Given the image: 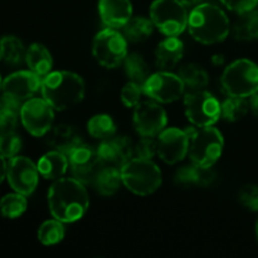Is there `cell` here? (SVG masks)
<instances>
[{
    "label": "cell",
    "mask_w": 258,
    "mask_h": 258,
    "mask_svg": "<svg viewBox=\"0 0 258 258\" xmlns=\"http://www.w3.org/2000/svg\"><path fill=\"white\" fill-rule=\"evenodd\" d=\"M48 206L53 218L63 223L80 221L90 207L85 184L73 176L57 179L48 191Z\"/></svg>",
    "instance_id": "1"
},
{
    "label": "cell",
    "mask_w": 258,
    "mask_h": 258,
    "mask_svg": "<svg viewBox=\"0 0 258 258\" xmlns=\"http://www.w3.org/2000/svg\"><path fill=\"white\" fill-rule=\"evenodd\" d=\"M40 92L55 111H64L82 102L86 92L85 81L77 73L68 71L50 72L43 77Z\"/></svg>",
    "instance_id": "2"
},
{
    "label": "cell",
    "mask_w": 258,
    "mask_h": 258,
    "mask_svg": "<svg viewBox=\"0 0 258 258\" xmlns=\"http://www.w3.org/2000/svg\"><path fill=\"white\" fill-rule=\"evenodd\" d=\"M188 29L191 37L202 44H217L228 37L229 19L214 4H199L189 14Z\"/></svg>",
    "instance_id": "3"
},
{
    "label": "cell",
    "mask_w": 258,
    "mask_h": 258,
    "mask_svg": "<svg viewBox=\"0 0 258 258\" xmlns=\"http://www.w3.org/2000/svg\"><path fill=\"white\" fill-rule=\"evenodd\" d=\"M189 135L188 155L191 163L202 168H212L222 156L224 139L221 131L213 126H189L185 128Z\"/></svg>",
    "instance_id": "4"
},
{
    "label": "cell",
    "mask_w": 258,
    "mask_h": 258,
    "mask_svg": "<svg viewBox=\"0 0 258 258\" xmlns=\"http://www.w3.org/2000/svg\"><path fill=\"white\" fill-rule=\"evenodd\" d=\"M122 184L136 196H150L161 185L160 168L150 159L135 156L121 166Z\"/></svg>",
    "instance_id": "5"
},
{
    "label": "cell",
    "mask_w": 258,
    "mask_h": 258,
    "mask_svg": "<svg viewBox=\"0 0 258 258\" xmlns=\"http://www.w3.org/2000/svg\"><path fill=\"white\" fill-rule=\"evenodd\" d=\"M224 93L251 97L258 92V66L249 59H238L224 70L221 78Z\"/></svg>",
    "instance_id": "6"
},
{
    "label": "cell",
    "mask_w": 258,
    "mask_h": 258,
    "mask_svg": "<svg viewBox=\"0 0 258 258\" xmlns=\"http://www.w3.org/2000/svg\"><path fill=\"white\" fill-rule=\"evenodd\" d=\"M150 19L166 37H178L188 28L189 14L179 0H155L150 7Z\"/></svg>",
    "instance_id": "7"
},
{
    "label": "cell",
    "mask_w": 258,
    "mask_h": 258,
    "mask_svg": "<svg viewBox=\"0 0 258 258\" xmlns=\"http://www.w3.org/2000/svg\"><path fill=\"white\" fill-rule=\"evenodd\" d=\"M95 59L102 67L113 70L127 57V39L115 28H106L96 34L92 43Z\"/></svg>",
    "instance_id": "8"
},
{
    "label": "cell",
    "mask_w": 258,
    "mask_h": 258,
    "mask_svg": "<svg viewBox=\"0 0 258 258\" xmlns=\"http://www.w3.org/2000/svg\"><path fill=\"white\" fill-rule=\"evenodd\" d=\"M188 120L194 126H213L221 118V103L206 90L190 91L184 98Z\"/></svg>",
    "instance_id": "9"
},
{
    "label": "cell",
    "mask_w": 258,
    "mask_h": 258,
    "mask_svg": "<svg viewBox=\"0 0 258 258\" xmlns=\"http://www.w3.org/2000/svg\"><path fill=\"white\" fill-rule=\"evenodd\" d=\"M54 108L44 98L32 97L23 103L20 111V120L23 126L30 135L35 138L47 135L53 126Z\"/></svg>",
    "instance_id": "10"
},
{
    "label": "cell",
    "mask_w": 258,
    "mask_h": 258,
    "mask_svg": "<svg viewBox=\"0 0 258 258\" xmlns=\"http://www.w3.org/2000/svg\"><path fill=\"white\" fill-rule=\"evenodd\" d=\"M185 86L179 75L170 71H160L149 76L144 83V92L150 100L159 103H170L183 96Z\"/></svg>",
    "instance_id": "11"
},
{
    "label": "cell",
    "mask_w": 258,
    "mask_h": 258,
    "mask_svg": "<svg viewBox=\"0 0 258 258\" xmlns=\"http://www.w3.org/2000/svg\"><path fill=\"white\" fill-rule=\"evenodd\" d=\"M7 179L13 190L27 197L37 189L39 170L29 158L14 156L8 163Z\"/></svg>",
    "instance_id": "12"
},
{
    "label": "cell",
    "mask_w": 258,
    "mask_h": 258,
    "mask_svg": "<svg viewBox=\"0 0 258 258\" xmlns=\"http://www.w3.org/2000/svg\"><path fill=\"white\" fill-rule=\"evenodd\" d=\"M168 123L166 112L156 101H141L134 111V126L139 135L155 138Z\"/></svg>",
    "instance_id": "13"
},
{
    "label": "cell",
    "mask_w": 258,
    "mask_h": 258,
    "mask_svg": "<svg viewBox=\"0 0 258 258\" xmlns=\"http://www.w3.org/2000/svg\"><path fill=\"white\" fill-rule=\"evenodd\" d=\"M68 159L72 176L83 184L93 183L103 165L97 150L83 143L68 154Z\"/></svg>",
    "instance_id": "14"
},
{
    "label": "cell",
    "mask_w": 258,
    "mask_h": 258,
    "mask_svg": "<svg viewBox=\"0 0 258 258\" xmlns=\"http://www.w3.org/2000/svg\"><path fill=\"white\" fill-rule=\"evenodd\" d=\"M189 151V135L176 127L164 128L156 138V154L166 164L183 160Z\"/></svg>",
    "instance_id": "15"
},
{
    "label": "cell",
    "mask_w": 258,
    "mask_h": 258,
    "mask_svg": "<svg viewBox=\"0 0 258 258\" xmlns=\"http://www.w3.org/2000/svg\"><path fill=\"white\" fill-rule=\"evenodd\" d=\"M42 87V77L32 71H18L3 81L2 92L12 95L25 102Z\"/></svg>",
    "instance_id": "16"
},
{
    "label": "cell",
    "mask_w": 258,
    "mask_h": 258,
    "mask_svg": "<svg viewBox=\"0 0 258 258\" xmlns=\"http://www.w3.org/2000/svg\"><path fill=\"white\" fill-rule=\"evenodd\" d=\"M97 153L103 164L121 168L123 164L135 158V145L130 139L125 136L122 138L113 136L108 140L101 141L97 148Z\"/></svg>",
    "instance_id": "17"
},
{
    "label": "cell",
    "mask_w": 258,
    "mask_h": 258,
    "mask_svg": "<svg viewBox=\"0 0 258 258\" xmlns=\"http://www.w3.org/2000/svg\"><path fill=\"white\" fill-rule=\"evenodd\" d=\"M98 12L106 27L120 29L133 18V4L130 0H100Z\"/></svg>",
    "instance_id": "18"
},
{
    "label": "cell",
    "mask_w": 258,
    "mask_h": 258,
    "mask_svg": "<svg viewBox=\"0 0 258 258\" xmlns=\"http://www.w3.org/2000/svg\"><path fill=\"white\" fill-rule=\"evenodd\" d=\"M184 54V44L179 38L168 37L160 42L155 50L156 66L161 71H170L178 66Z\"/></svg>",
    "instance_id": "19"
},
{
    "label": "cell",
    "mask_w": 258,
    "mask_h": 258,
    "mask_svg": "<svg viewBox=\"0 0 258 258\" xmlns=\"http://www.w3.org/2000/svg\"><path fill=\"white\" fill-rule=\"evenodd\" d=\"M39 174L48 180H57L63 178L70 168V159L67 154L53 150L44 154L37 164Z\"/></svg>",
    "instance_id": "20"
},
{
    "label": "cell",
    "mask_w": 258,
    "mask_h": 258,
    "mask_svg": "<svg viewBox=\"0 0 258 258\" xmlns=\"http://www.w3.org/2000/svg\"><path fill=\"white\" fill-rule=\"evenodd\" d=\"M47 136L48 143L54 150L62 151L67 155L80 144H82L81 138L76 133L75 128L71 127L70 125H64V123L52 126L47 133Z\"/></svg>",
    "instance_id": "21"
},
{
    "label": "cell",
    "mask_w": 258,
    "mask_h": 258,
    "mask_svg": "<svg viewBox=\"0 0 258 258\" xmlns=\"http://www.w3.org/2000/svg\"><path fill=\"white\" fill-rule=\"evenodd\" d=\"M25 62L32 72L39 77H45L53 67V58L49 50L39 43H33L25 53Z\"/></svg>",
    "instance_id": "22"
},
{
    "label": "cell",
    "mask_w": 258,
    "mask_h": 258,
    "mask_svg": "<svg viewBox=\"0 0 258 258\" xmlns=\"http://www.w3.org/2000/svg\"><path fill=\"white\" fill-rule=\"evenodd\" d=\"M214 174L211 168H202L191 163V165H184L176 171L175 181L179 185H198L207 186L213 181Z\"/></svg>",
    "instance_id": "23"
},
{
    "label": "cell",
    "mask_w": 258,
    "mask_h": 258,
    "mask_svg": "<svg viewBox=\"0 0 258 258\" xmlns=\"http://www.w3.org/2000/svg\"><path fill=\"white\" fill-rule=\"evenodd\" d=\"M122 184V176H121V168L118 166H102L98 174L93 180L96 190L100 194L106 197L113 196L117 193Z\"/></svg>",
    "instance_id": "24"
},
{
    "label": "cell",
    "mask_w": 258,
    "mask_h": 258,
    "mask_svg": "<svg viewBox=\"0 0 258 258\" xmlns=\"http://www.w3.org/2000/svg\"><path fill=\"white\" fill-rule=\"evenodd\" d=\"M123 35L131 43H141L148 39L154 30V24L151 19L144 17H134L125 24Z\"/></svg>",
    "instance_id": "25"
},
{
    "label": "cell",
    "mask_w": 258,
    "mask_h": 258,
    "mask_svg": "<svg viewBox=\"0 0 258 258\" xmlns=\"http://www.w3.org/2000/svg\"><path fill=\"white\" fill-rule=\"evenodd\" d=\"M179 77L184 82L185 88H189L190 91L204 90L209 83L208 73L194 63H189V64H184L183 67H180Z\"/></svg>",
    "instance_id": "26"
},
{
    "label": "cell",
    "mask_w": 258,
    "mask_h": 258,
    "mask_svg": "<svg viewBox=\"0 0 258 258\" xmlns=\"http://www.w3.org/2000/svg\"><path fill=\"white\" fill-rule=\"evenodd\" d=\"M233 34L241 40L258 39V10L253 9L241 14L233 27Z\"/></svg>",
    "instance_id": "27"
},
{
    "label": "cell",
    "mask_w": 258,
    "mask_h": 258,
    "mask_svg": "<svg viewBox=\"0 0 258 258\" xmlns=\"http://www.w3.org/2000/svg\"><path fill=\"white\" fill-rule=\"evenodd\" d=\"M87 130L92 138L103 141L115 136L116 125L111 116L100 113L90 118L87 122Z\"/></svg>",
    "instance_id": "28"
},
{
    "label": "cell",
    "mask_w": 258,
    "mask_h": 258,
    "mask_svg": "<svg viewBox=\"0 0 258 258\" xmlns=\"http://www.w3.org/2000/svg\"><path fill=\"white\" fill-rule=\"evenodd\" d=\"M125 64V72L128 80L133 82L140 83L144 86L146 80L149 78V67L146 60L138 53H131L123 60Z\"/></svg>",
    "instance_id": "29"
},
{
    "label": "cell",
    "mask_w": 258,
    "mask_h": 258,
    "mask_svg": "<svg viewBox=\"0 0 258 258\" xmlns=\"http://www.w3.org/2000/svg\"><path fill=\"white\" fill-rule=\"evenodd\" d=\"M28 202L25 196L20 193H10L0 199V213L9 219L19 218L27 211Z\"/></svg>",
    "instance_id": "30"
},
{
    "label": "cell",
    "mask_w": 258,
    "mask_h": 258,
    "mask_svg": "<svg viewBox=\"0 0 258 258\" xmlns=\"http://www.w3.org/2000/svg\"><path fill=\"white\" fill-rule=\"evenodd\" d=\"M3 59L9 64H19L25 59V50L22 40L14 35H7L0 39Z\"/></svg>",
    "instance_id": "31"
},
{
    "label": "cell",
    "mask_w": 258,
    "mask_h": 258,
    "mask_svg": "<svg viewBox=\"0 0 258 258\" xmlns=\"http://www.w3.org/2000/svg\"><path fill=\"white\" fill-rule=\"evenodd\" d=\"M249 110V102L244 97L228 96L221 105V115L224 120L236 122L247 115Z\"/></svg>",
    "instance_id": "32"
},
{
    "label": "cell",
    "mask_w": 258,
    "mask_h": 258,
    "mask_svg": "<svg viewBox=\"0 0 258 258\" xmlns=\"http://www.w3.org/2000/svg\"><path fill=\"white\" fill-rule=\"evenodd\" d=\"M66 229L63 222L58 219H49L45 221L38 229V239L45 246H53L57 244L64 238Z\"/></svg>",
    "instance_id": "33"
},
{
    "label": "cell",
    "mask_w": 258,
    "mask_h": 258,
    "mask_svg": "<svg viewBox=\"0 0 258 258\" xmlns=\"http://www.w3.org/2000/svg\"><path fill=\"white\" fill-rule=\"evenodd\" d=\"M143 95H145V92H144V86L140 85V83L130 81V82H127L122 87L120 97L126 107L135 108L141 102Z\"/></svg>",
    "instance_id": "34"
},
{
    "label": "cell",
    "mask_w": 258,
    "mask_h": 258,
    "mask_svg": "<svg viewBox=\"0 0 258 258\" xmlns=\"http://www.w3.org/2000/svg\"><path fill=\"white\" fill-rule=\"evenodd\" d=\"M22 148V139L18 134L8 133L0 134V155L5 159H12L17 156Z\"/></svg>",
    "instance_id": "35"
},
{
    "label": "cell",
    "mask_w": 258,
    "mask_h": 258,
    "mask_svg": "<svg viewBox=\"0 0 258 258\" xmlns=\"http://www.w3.org/2000/svg\"><path fill=\"white\" fill-rule=\"evenodd\" d=\"M156 155V139L143 136L135 145V156L141 159H153Z\"/></svg>",
    "instance_id": "36"
},
{
    "label": "cell",
    "mask_w": 258,
    "mask_h": 258,
    "mask_svg": "<svg viewBox=\"0 0 258 258\" xmlns=\"http://www.w3.org/2000/svg\"><path fill=\"white\" fill-rule=\"evenodd\" d=\"M239 201L252 212H258V185H247L239 193Z\"/></svg>",
    "instance_id": "37"
},
{
    "label": "cell",
    "mask_w": 258,
    "mask_h": 258,
    "mask_svg": "<svg viewBox=\"0 0 258 258\" xmlns=\"http://www.w3.org/2000/svg\"><path fill=\"white\" fill-rule=\"evenodd\" d=\"M221 3L227 9L238 14L251 12L258 5V0H221Z\"/></svg>",
    "instance_id": "38"
},
{
    "label": "cell",
    "mask_w": 258,
    "mask_h": 258,
    "mask_svg": "<svg viewBox=\"0 0 258 258\" xmlns=\"http://www.w3.org/2000/svg\"><path fill=\"white\" fill-rule=\"evenodd\" d=\"M18 117L20 116L17 113L0 108V134L14 133L18 125Z\"/></svg>",
    "instance_id": "39"
},
{
    "label": "cell",
    "mask_w": 258,
    "mask_h": 258,
    "mask_svg": "<svg viewBox=\"0 0 258 258\" xmlns=\"http://www.w3.org/2000/svg\"><path fill=\"white\" fill-rule=\"evenodd\" d=\"M23 103L24 102L20 101L19 98L14 97L12 95H8V93H2V96H0V108L2 110L10 111V112H14L19 116L23 107Z\"/></svg>",
    "instance_id": "40"
},
{
    "label": "cell",
    "mask_w": 258,
    "mask_h": 258,
    "mask_svg": "<svg viewBox=\"0 0 258 258\" xmlns=\"http://www.w3.org/2000/svg\"><path fill=\"white\" fill-rule=\"evenodd\" d=\"M249 108L253 112V115L258 118V92L253 93L251 96V100H249Z\"/></svg>",
    "instance_id": "41"
},
{
    "label": "cell",
    "mask_w": 258,
    "mask_h": 258,
    "mask_svg": "<svg viewBox=\"0 0 258 258\" xmlns=\"http://www.w3.org/2000/svg\"><path fill=\"white\" fill-rule=\"evenodd\" d=\"M7 170H8V164L7 160L3 155H0V184L3 183L5 178H7Z\"/></svg>",
    "instance_id": "42"
},
{
    "label": "cell",
    "mask_w": 258,
    "mask_h": 258,
    "mask_svg": "<svg viewBox=\"0 0 258 258\" xmlns=\"http://www.w3.org/2000/svg\"><path fill=\"white\" fill-rule=\"evenodd\" d=\"M180 3H183L185 7H193V5H198V3L201 0H179Z\"/></svg>",
    "instance_id": "43"
},
{
    "label": "cell",
    "mask_w": 258,
    "mask_h": 258,
    "mask_svg": "<svg viewBox=\"0 0 258 258\" xmlns=\"http://www.w3.org/2000/svg\"><path fill=\"white\" fill-rule=\"evenodd\" d=\"M213 63L214 64H222L223 63V55H214Z\"/></svg>",
    "instance_id": "44"
},
{
    "label": "cell",
    "mask_w": 258,
    "mask_h": 258,
    "mask_svg": "<svg viewBox=\"0 0 258 258\" xmlns=\"http://www.w3.org/2000/svg\"><path fill=\"white\" fill-rule=\"evenodd\" d=\"M256 237H257V241H258V221L256 223Z\"/></svg>",
    "instance_id": "45"
},
{
    "label": "cell",
    "mask_w": 258,
    "mask_h": 258,
    "mask_svg": "<svg viewBox=\"0 0 258 258\" xmlns=\"http://www.w3.org/2000/svg\"><path fill=\"white\" fill-rule=\"evenodd\" d=\"M2 87H3V80H2V76H0V92H2Z\"/></svg>",
    "instance_id": "46"
},
{
    "label": "cell",
    "mask_w": 258,
    "mask_h": 258,
    "mask_svg": "<svg viewBox=\"0 0 258 258\" xmlns=\"http://www.w3.org/2000/svg\"><path fill=\"white\" fill-rule=\"evenodd\" d=\"M3 59V53H2V45H0V60Z\"/></svg>",
    "instance_id": "47"
}]
</instances>
